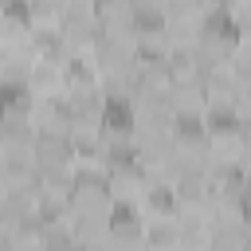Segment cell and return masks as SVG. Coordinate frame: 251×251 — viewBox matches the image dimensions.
Masks as SVG:
<instances>
[{
	"label": "cell",
	"mask_w": 251,
	"mask_h": 251,
	"mask_svg": "<svg viewBox=\"0 0 251 251\" xmlns=\"http://www.w3.org/2000/svg\"><path fill=\"white\" fill-rule=\"evenodd\" d=\"M106 122H110V129H129V106H122V102L114 98L110 110H106Z\"/></svg>",
	"instance_id": "6da1fadb"
}]
</instances>
